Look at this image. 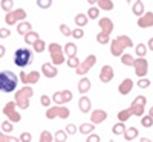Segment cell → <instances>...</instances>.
Listing matches in <instances>:
<instances>
[{
	"instance_id": "cell-10",
	"label": "cell",
	"mask_w": 153,
	"mask_h": 142,
	"mask_svg": "<svg viewBox=\"0 0 153 142\" xmlns=\"http://www.w3.org/2000/svg\"><path fill=\"white\" fill-rule=\"evenodd\" d=\"M16 109H17V106H16L14 101L6 102L5 107H3V115L6 116L8 121H11V122H20L22 121V116H20V113Z\"/></svg>"
},
{
	"instance_id": "cell-47",
	"label": "cell",
	"mask_w": 153,
	"mask_h": 142,
	"mask_svg": "<svg viewBox=\"0 0 153 142\" xmlns=\"http://www.w3.org/2000/svg\"><path fill=\"white\" fill-rule=\"evenodd\" d=\"M149 86H150V81L147 78H141L138 81V87H141V89H147Z\"/></svg>"
},
{
	"instance_id": "cell-8",
	"label": "cell",
	"mask_w": 153,
	"mask_h": 142,
	"mask_svg": "<svg viewBox=\"0 0 153 142\" xmlns=\"http://www.w3.org/2000/svg\"><path fill=\"white\" fill-rule=\"evenodd\" d=\"M69 109L68 107H63V106H55V107H49L46 110V118L48 119H55L57 116L60 119H68L69 118Z\"/></svg>"
},
{
	"instance_id": "cell-42",
	"label": "cell",
	"mask_w": 153,
	"mask_h": 142,
	"mask_svg": "<svg viewBox=\"0 0 153 142\" xmlns=\"http://www.w3.org/2000/svg\"><path fill=\"white\" fill-rule=\"evenodd\" d=\"M37 6L42 9H48L52 6V0H37Z\"/></svg>"
},
{
	"instance_id": "cell-9",
	"label": "cell",
	"mask_w": 153,
	"mask_h": 142,
	"mask_svg": "<svg viewBox=\"0 0 153 142\" xmlns=\"http://www.w3.org/2000/svg\"><path fill=\"white\" fill-rule=\"evenodd\" d=\"M25 18H26V11H25L23 8H20V9H14V11L6 12V16H5V23L11 26V24H16V23L23 21Z\"/></svg>"
},
{
	"instance_id": "cell-49",
	"label": "cell",
	"mask_w": 153,
	"mask_h": 142,
	"mask_svg": "<svg viewBox=\"0 0 153 142\" xmlns=\"http://www.w3.org/2000/svg\"><path fill=\"white\" fill-rule=\"evenodd\" d=\"M65 132H66L68 135H74V133H76V127H75L74 124H69V125H66Z\"/></svg>"
},
{
	"instance_id": "cell-48",
	"label": "cell",
	"mask_w": 153,
	"mask_h": 142,
	"mask_svg": "<svg viewBox=\"0 0 153 142\" xmlns=\"http://www.w3.org/2000/svg\"><path fill=\"white\" fill-rule=\"evenodd\" d=\"M100 136L95 135V133H91V135H87V141L86 142H100Z\"/></svg>"
},
{
	"instance_id": "cell-58",
	"label": "cell",
	"mask_w": 153,
	"mask_h": 142,
	"mask_svg": "<svg viewBox=\"0 0 153 142\" xmlns=\"http://www.w3.org/2000/svg\"><path fill=\"white\" fill-rule=\"evenodd\" d=\"M126 2H127V3H132V0H126Z\"/></svg>"
},
{
	"instance_id": "cell-3",
	"label": "cell",
	"mask_w": 153,
	"mask_h": 142,
	"mask_svg": "<svg viewBox=\"0 0 153 142\" xmlns=\"http://www.w3.org/2000/svg\"><path fill=\"white\" fill-rule=\"evenodd\" d=\"M98 24H100V28H101V32L97 35V41L100 44H107L109 43V38H110V34L113 31V21L109 17H103V18H100Z\"/></svg>"
},
{
	"instance_id": "cell-27",
	"label": "cell",
	"mask_w": 153,
	"mask_h": 142,
	"mask_svg": "<svg viewBox=\"0 0 153 142\" xmlns=\"http://www.w3.org/2000/svg\"><path fill=\"white\" fill-rule=\"evenodd\" d=\"M98 9L101 11V9H103V11H112L113 9V2H112V0H98Z\"/></svg>"
},
{
	"instance_id": "cell-21",
	"label": "cell",
	"mask_w": 153,
	"mask_h": 142,
	"mask_svg": "<svg viewBox=\"0 0 153 142\" xmlns=\"http://www.w3.org/2000/svg\"><path fill=\"white\" fill-rule=\"evenodd\" d=\"M89 90H91V80L86 78V76H83V78L78 81V92L81 95H84V93L89 92Z\"/></svg>"
},
{
	"instance_id": "cell-56",
	"label": "cell",
	"mask_w": 153,
	"mask_h": 142,
	"mask_svg": "<svg viewBox=\"0 0 153 142\" xmlns=\"http://www.w3.org/2000/svg\"><path fill=\"white\" fill-rule=\"evenodd\" d=\"M87 2H89V3H91V5H95V3L98 2V0H87Z\"/></svg>"
},
{
	"instance_id": "cell-14",
	"label": "cell",
	"mask_w": 153,
	"mask_h": 142,
	"mask_svg": "<svg viewBox=\"0 0 153 142\" xmlns=\"http://www.w3.org/2000/svg\"><path fill=\"white\" fill-rule=\"evenodd\" d=\"M20 80L25 86H31V84H35L38 83V80H40V72H37V70H32L29 73L26 72H20Z\"/></svg>"
},
{
	"instance_id": "cell-52",
	"label": "cell",
	"mask_w": 153,
	"mask_h": 142,
	"mask_svg": "<svg viewBox=\"0 0 153 142\" xmlns=\"http://www.w3.org/2000/svg\"><path fill=\"white\" fill-rule=\"evenodd\" d=\"M6 142H20L19 138H14V136H8V141Z\"/></svg>"
},
{
	"instance_id": "cell-20",
	"label": "cell",
	"mask_w": 153,
	"mask_h": 142,
	"mask_svg": "<svg viewBox=\"0 0 153 142\" xmlns=\"http://www.w3.org/2000/svg\"><path fill=\"white\" fill-rule=\"evenodd\" d=\"M78 109L83 113H89V112H91V99H89L86 95H81V98L78 101Z\"/></svg>"
},
{
	"instance_id": "cell-31",
	"label": "cell",
	"mask_w": 153,
	"mask_h": 142,
	"mask_svg": "<svg viewBox=\"0 0 153 142\" xmlns=\"http://www.w3.org/2000/svg\"><path fill=\"white\" fill-rule=\"evenodd\" d=\"M68 139V133L65 130H57L55 135H54V141L55 142H66Z\"/></svg>"
},
{
	"instance_id": "cell-51",
	"label": "cell",
	"mask_w": 153,
	"mask_h": 142,
	"mask_svg": "<svg viewBox=\"0 0 153 142\" xmlns=\"http://www.w3.org/2000/svg\"><path fill=\"white\" fill-rule=\"evenodd\" d=\"M8 141V135H5L3 132H0V142H6Z\"/></svg>"
},
{
	"instance_id": "cell-43",
	"label": "cell",
	"mask_w": 153,
	"mask_h": 142,
	"mask_svg": "<svg viewBox=\"0 0 153 142\" xmlns=\"http://www.w3.org/2000/svg\"><path fill=\"white\" fill-rule=\"evenodd\" d=\"M71 35H72L74 38H76V40H80V38L84 37V31H83L81 28H75V29L71 32Z\"/></svg>"
},
{
	"instance_id": "cell-54",
	"label": "cell",
	"mask_w": 153,
	"mask_h": 142,
	"mask_svg": "<svg viewBox=\"0 0 153 142\" xmlns=\"http://www.w3.org/2000/svg\"><path fill=\"white\" fill-rule=\"evenodd\" d=\"M147 49H150V50H153V37L149 40V43H147Z\"/></svg>"
},
{
	"instance_id": "cell-30",
	"label": "cell",
	"mask_w": 153,
	"mask_h": 142,
	"mask_svg": "<svg viewBox=\"0 0 153 142\" xmlns=\"http://www.w3.org/2000/svg\"><path fill=\"white\" fill-rule=\"evenodd\" d=\"M32 47H34V52H38V54H40V52H43V50L46 49V43L42 40V38H38V40L32 44Z\"/></svg>"
},
{
	"instance_id": "cell-55",
	"label": "cell",
	"mask_w": 153,
	"mask_h": 142,
	"mask_svg": "<svg viewBox=\"0 0 153 142\" xmlns=\"http://www.w3.org/2000/svg\"><path fill=\"white\" fill-rule=\"evenodd\" d=\"M139 142H152L149 138H141V139H139Z\"/></svg>"
},
{
	"instance_id": "cell-7",
	"label": "cell",
	"mask_w": 153,
	"mask_h": 142,
	"mask_svg": "<svg viewBox=\"0 0 153 142\" xmlns=\"http://www.w3.org/2000/svg\"><path fill=\"white\" fill-rule=\"evenodd\" d=\"M146 104H147V98L144 96V95H138L135 99H133V102L130 104V107L127 109L130 112V115H133V116H141L144 115V109H146Z\"/></svg>"
},
{
	"instance_id": "cell-33",
	"label": "cell",
	"mask_w": 153,
	"mask_h": 142,
	"mask_svg": "<svg viewBox=\"0 0 153 142\" xmlns=\"http://www.w3.org/2000/svg\"><path fill=\"white\" fill-rule=\"evenodd\" d=\"M126 125H124V122H117L113 127H112V132H113V135H123L124 132H126Z\"/></svg>"
},
{
	"instance_id": "cell-44",
	"label": "cell",
	"mask_w": 153,
	"mask_h": 142,
	"mask_svg": "<svg viewBox=\"0 0 153 142\" xmlns=\"http://www.w3.org/2000/svg\"><path fill=\"white\" fill-rule=\"evenodd\" d=\"M20 142H31V139H32V135L29 133V132H23L22 135H20Z\"/></svg>"
},
{
	"instance_id": "cell-28",
	"label": "cell",
	"mask_w": 153,
	"mask_h": 142,
	"mask_svg": "<svg viewBox=\"0 0 153 142\" xmlns=\"http://www.w3.org/2000/svg\"><path fill=\"white\" fill-rule=\"evenodd\" d=\"M87 21H89V18H87V16H86V14H76V16H75V24H76L78 28L86 26Z\"/></svg>"
},
{
	"instance_id": "cell-34",
	"label": "cell",
	"mask_w": 153,
	"mask_h": 142,
	"mask_svg": "<svg viewBox=\"0 0 153 142\" xmlns=\"http://www.w3.org/2000/svg\"><path fill=\"white\" fill-rule=\"evenodd\" d=\"M130 116H132V115H130V112L127 110V109L118 112V119H120V122H126L127 119H130Z\"/></svg>"
},
{
	"instance_id": "cell-36",
	"label": "cell",
	"mask_w": 153,
	"mask_h": 142,
	"mask_svg": "<svg viewBox=\"0 0 153 142\" xmlns=\"http://www.w3.org/2000/svg\"><path fill=\"white\" fill-rule=\"evenodd\" d=\"M52 141H54V136L51 135V132L45 130V132H42V135H40V141H38V142H52Z\"/></svg>"
},
{
	"instance_id": "cell-41",
	"label": "cell",
	"mask_w": 153,
	"mask_h": 142,
	"mask_svg": "<svg viewBox=\"0 0 153 142\" xmlns=\"http://www.w3.org/2000/svg\"><path fill=\"white\" fill-rule=\"evenodd\" d=\"M12 130H14V125H12V122L11 121H3L2 122V132H6V133H11Z\"/></svg>"
},
{
	"instance_id": "cell-18",
	"label": "cell",
	"mask_w": 153,
	"mask_h": 142,
	"mask_svg": "<svg viewBox=\"0 0 153 142\" xmlns=\"http://www.w3.org/2000/svg\"><path fill=\"white\" fill-rule=\"evenodd\" d=\"M42 73L46 76V78H55L58 70H57V67L54 66L52 63H45L42 66Z\"/></svg>"
},
{
	"instance_id": "cell-26",
	"label": "cell",
	"mask_w": 153,
	"mask_h": 142,
	"mask_svg": "<svg viewBox=\"0 0 153 142\" xmlns=\"http://www.w3.org/2000/svg\"><path fill=\"white\" fill-rule=\"evenodd\" d=\"M38 38H40V35H38L35 31H31V32H28L26 35H25V43L26 44H29V46H32Z\"/></svg>"
},
{
	"instance_id": "cell-29",
	"label": "cell",
	"mask_w": 153,
	"mask_h": 142,
	"mask_svg": "<svg viewBox=\"0 0 153 142\" xmlns=\"http://www.w3.org/2000/svg\"><path fill=\"white\" fill-rule=\"evenodd\" d=\"M135 52L139 58H146V54H147V44L144 43H139L136 47H135Z\"/></svg>"
},
{
	"instance_id": "cell-12",
	"label": "cell",
	"mask_w": 153,
	"mask_h": 142,
	"mask_svg": "<svg viewBox=\"0 0 153 142\" xmlns=\"http://www.w3.org/2000/svg\"><path fill=\"white\" fill-rule=\"evenodd\" d=\"M132 66L135 67V73L139 76V78H144L149 72V63L146 58H136L133 60V64Z\"/></svg>"
},
{
	"instance_id": "cell-2",
	"label": "cell",
	"mask_w": 153,
	"mask_h": 142,
	"mask_svg": "<svg viewBox=\"0 0 153 142\" xmlns=\"http://www.w3.org/2000/svg\"><path fill=\"white\" fill-rule=\"evenodd\" d=\"M133 46V41L130 37L127 35H120L117 37L115 40H112L110 43V54L113 57H121L124 54V49L126 47H132Z\"/></svg>"
},
{
	"instance_id": "cell-11",
	"label": "cell",
	"mask_w": 153,
	"mask_h": 142,
	"mask_svg": "<svg viewBox=\"0 0 153 142\" xmlns=\"http://www.w3.org/2000/svg\"><path fill=\"white\" fill-rule=\"evenodd\" d=\"M97 63V55H89L87 58H84L83 60V63H80V66L78 67H76V75H80V76H83V75H86L89 70H91L92 69V66H94V64Z\"/></svg>"
},
{
	"instance_id": "cell-22",
	"label": "cell",
	"mask_w": 153,
	"mask_h": 142,
	"mask_svg": "<svg viewBox=\"0 0 153 142\" xmlns=\"http://www.w3.org/2000/svg\"><path fill=\"white\" fill-rule=\"evenodd\" d=\"M31 31H32V24L29 21H20V23H17V32L20 35H26Z\"/></svg>"
},
{
	"instance_id": "cell-24",
	"label": "cell",
	"mask_w": 153,
	"mask_h": 142,
	"mask_svg": "<svg viewBox=\"0 0 153 142\" xmlns=\"http://www.w3.org/2000/svg\"><path fill=\"white\" fill-rule=\"evenodd\" d=\"M132 12H133L135 16H138V17H141L144 14V3H143V0H136V2L133 3Z\"/></svg>"
},
{
	"instance_id": "cell-37",
	"label": "cell",
	"mask_w": 153,
	"mask_h": 142,
	"mask_svg": "<svg viewBox=\"0 0 153 142\" xmlns=\"http://www.w3.org/2000/svg\"><path fill=\"white\" fill-rule=\"evenodd\" d=\"M87 18H92V20H95V18H98V16H100V9L98 8H95V6H92V8H89V11H87Z\"/></svg>"
},
{
	"instance_id": "cell-13",
	"label": "cell",
	"mask_w": 153,
	"mask_h": 142,
	"mask_svg": "<svg viewBox=\"0 0 153 142\" xmlns=\"http://www.w3.org/2000/svg\"><path fill=\"white\" fill-rule=\"evenodd\" d=\"M74 95L71 90H61V92H55L52 95V101L55 102L57 106H63V104H66V102L72 101Z\"/></svg>"
},
{
	"instance_id": "cell-38",
	"label": "cell",
	"mask_w": 153,
	"mask_h": 142,
	"mask_svg": "<svg viewBox=\"0 0 153 142\" xmlns=\"http://www.w3.org/2000/svg\"><path fill=\"white\" fill-rule=\"evenodd\" d=\"M0 6H2V9H3L5 12H9V11L12 9V6H14V0H2Z\"/></svg>"
},
{
	"instance_id": "cell-32",
	"label": "cell",
	"mask_w": 153,
	"mask_h": 142,
	"mask_svg": "<svg viewBox=\"0 0 153 142\" xmlns=\"http://www.w3.org/2000/svg\"><path fill=\"white\" fill-rule=\"evenodd\" d=\"M94 130H95L94 124H81L80 125V133L81 135H91Z\"/></svg>"
},
{
	"instance_id": "cell-19",
	"label": "cell",
	"mask_w": 153,
	"mask_h": 142,
	"mask_svg": "<svg viewBox=\"0 0 153 142\" xmlns=\"http://www.w3.org/2000/svg\"><path fill=\"white\" fill-rule=\"evenodd\" d=\"M133 89V80L132 78H126L123 83H120L118 86V92L120 95H129Z\"/></svg>"
},
{
	"instance_id": "cell-5",
	"label": "cell",
	"mask_w": 153,
	"mask_h": 142,
	"mask_svg": "<svg viewBox=\"0 0 153 142\" xmlns=\"http://www.w3.org/2000/svg\"><path fill=\"white\" fill-rule=\"evenodd\" d=\"M14 63H16V66L19 67H28L29 64L32 63V50L28 49V47H20L16 50V54H14Z\"/></svg>"
},
{
	"instance_id": "cell-39",
	"label": "cell",
	"mask_w": 153,
	"mask_h": 142,
	"mask_svg": "<svg viewBox=\"0 0 153 142\" xmlns=\"http://www.w3.org/2000/svg\"><path fill=\"white\" fill-rule=\"evenodd\" d=\"M133 60L135 58H132V55H129V54H123L121 55V63L124 64V66H132Z\"/></svg>"
},
{
	"instance_id": "cell-23",
	"label": "cell",
	"mask_w": 153,
	"mask_h": 142,
	"mask_svg": "<svg viewBox=\"0 0 153 142\" xmlns=\"http://www.w3.org/2000/svg\"><path fill=\"white\" fill-rule=\"evenodd\" d=\"M63 52L68 58L71 57H76V44L75 43H66L65 47H63Z\"/></svg>"
},
{
	"instance_id": "cell-50",
	"label": "cell",
	"mask_w": 153,
	"mask_h": 142,
	"mask_svg": "<svg viewBox=\"0 0 153 142\" xmlns=\"http://www.w3.org/2000/svg\"><path fill=\"white\" fill-rule=\"evenodd\" d=\"M11 35V31L8 28H0V38H8Z\"/></svg>"
},
{
	"instance_id": "cell-53",
	"label": "cell",
	"mask_w": 153,
	"mask_h": 142,
	"mask_svg": "<svg viewBox=\"0 0 153 142\" xmlns=\"http://www.w3.org/2000/svg\"><path fill=\"white\" fill-rule=\"evenodd\" d=\"M5 52H6V49H5V46H3V44H0V58H3Z\"/></svg>"
},
{
	"instance_id": "cell-17",
	"label": "cell",
	"mask_w": 153,
	"mask_h": 142,
	"mask_svg": "<svg viewBox=\"0 0 153 142\" xmlns=\"http://www.w3.org/2000/svg\"><path fill=\"white\" fill-rule=\"evenodd\" d=\"M138 26L139 28H152L153 26V12H146L138 18Z\"/></svg>"
},
{
	"instance_id": "cell-57",
	"label": "cell",
	"mask_w": 153,
	"mask_h": 142,
	"mask_svg": "<svg viewBox=\"0 0 153 142\" xmlns=\"http://www.w3.org/2000/svg\"><path fill=\"white\" fill-rule=\"evenodd\" d=\"M149 116H150V118H153V107L150 109V112H149Z\"/></svg>"
},
{
	"instance_id": "cell-4",
	"label": "cell",
	"mask_w": 153,
	"mask_h": 142,
	"mask_svg": "<svg viewBox=\"0 0 153 142\" xmlns=\"http://www.w3.org/2000/svg\"><path fill=\"white\" fill-rule=\"evenodd\" d=\"M32 95H34V90H32L31 86L22 87L20 90H17V92H16V99H14L16 106L20 107L22 110H26L29 107V99L32 98Z\"/></svg>"
},
{
	"instance_id": "cell-35",
	"label": "cell",
	"mask_w": 153,
	"mask_h": 142,
	"mask_svg": "<svg viewBox=\"0 0 153 142\" xmlns=\"http://www.w3.org/2000/svg\"><path fill=\"white\" fill-rule=\"evenodd\" d=\"M141 125L146 127V128L152 127V125H153V118H150L149 115H143V116H141Z\"/></svg>"
},
{
	"instance_id": "cell-16",
	"label": "cell",
	"mask_w": 153,
	"mask_h": 142,
	"mask_svg": "<svg viewBox=\"0 0 153 142\" xmlns=\"http://www.w3.org/2000/svg\"><path fill=\"white\" fill-rule=\"evenodd\" d=\"M100 80H101V83H110L112 80H113V69H112V66H103L101 67V72H100Z\"/></svg>"
},
{
	"instance_id": "cell-1",
	"label": "cell",
	"mask_w": 153,
	"mask_h": 142,
	"mask_svg": "<svg viewBox=\"0 0 153 142\" xmlns=\"http://www.w3.org/2000/svg\"><path fill=\"white\" fill-rule=\"evenodd\" d=\"M17 76L16 73H12L11 70H2L0 72V92L3 93H9L14 92L17 89Z\"/></svg>"
},
{
	"instance_id": "cell-40",
	"label": "cell",
	"mask_w": 153,
	"mask_h": 142,
	"mask_svg": "<svg viewBox=\"0 0 153 142\" xmlns=\"http://www.w3.org/2000/svg\"><path fill=\"white\" fill-rule=\"evenodd\" d=\"M66 63H68V66H69V67L76 69V67L80 66V63H81V61H80L78 58H76V57H71V58H68V60H66Z\"/></svg>"
},
{
	"instance_id": "cell-6",
	"label": "cell",
	"mask_w": 153,
	"mask_h": 142,
	"mask_svg": "<svg viewBox=\"0 0 153 142\" xmlns=\"http://www.w3.org/2000/svg\"><path fill=\"white\" fill-rule=\"evenodd\" d=\"M49 54H51V60H52V64H54L55 67L66 61L65 52H63V47L58 43H51L49 44Z\"/></svg>"
},
{
	"instance_id": "cell-45",
	"label": "cell",
	"mask_w": 153,
	"mask_h": 142,
	"mask_svg": "<svg viewBox=\"0 0 153 142\" xmlns=\"http://www.w3.org/2000/svg\"><path fill=\"white\" fill-rule=\"evenodd\" d=\"M60 31H61V34L63 35H65V37H69L71 35V28L68 26V24H65V23H63V24H60Z\"/></svg>"
},
{
	"instance_id": "cell-46",
	"label": "cell",
	"mask_w": 153,
	"mask_h": 142,
	"mask_svg": "<svg viewBox=\"0 0 153 142\" xmlns=\"http://www.w3.org/2000/svg\"><path fill=\"white\" fill-rule=\"evenodd\" d=\"M51 101H52V99H51L48 95H42V98H40V102H42L43 107H49L51 106Z\"/></svg>"
},
{
	"instance_id": "cell-25",
	"label": "cell",
	"mask_w": 153,
	"mask_h": 142,
	"mask_svg": "<svg viewBox=\"0 0 153 142\" xmlns=\"http://www.w3.org/2000/svg\"><path fill=\"white\" fill-rule=\"evenodd\" d=\"M123 135H124V139L126 141H133L135 138H138V128L129 127V128H126V132Z\"/></svg>"
},
{
	"instance_id": "cell-15",
	"label": "cell",
	"mask_w": 153,
	"mask_h": 142,
	"mask_svg": "<svg viewBox=\"0 0 153 142\" xmlns=\"http://www.w3.org/2000/svg\"><path fill=\"white\" fill-rule=\"evenodd\" d=\"M106 119H107V112L101 110V109H97L91 115V124H94V125H98L101 122H104Z\"/></svg>"
}]
</instances>
